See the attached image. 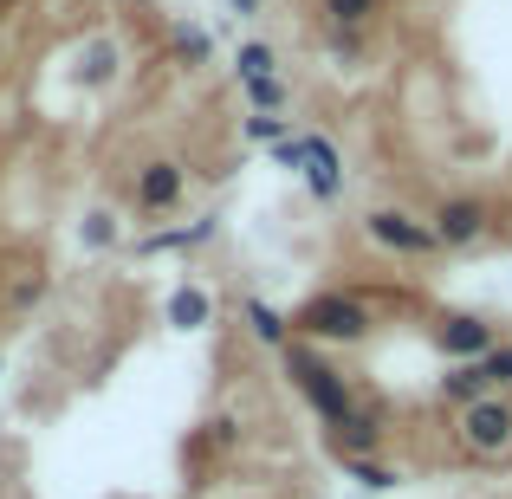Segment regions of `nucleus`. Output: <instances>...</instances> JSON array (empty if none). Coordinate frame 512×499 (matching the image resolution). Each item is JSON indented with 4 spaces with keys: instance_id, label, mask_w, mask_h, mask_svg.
Masks as SVG:
<instances>
[{
    "instance_id": "f257e3e1",
    "label": "nucleus",
    "mask_w": 512,
    "mask_h": 499,
    "mask_svg": "<svg viewBox=\"0 0 512 499\" xmlns=\"http://www.w3.org/2000/svg\"><path fill=\"white\" fill-rule=\"evenodd\" d=\"M292 376H299V389H305V402H312V409H318V415H325V422H331V428H344V422H350V415H357V409H350V396H344V376H338V370H331V363H318V357H312V350H292Z\"/></svg>"
},
{
    "instance_id": "f03ea898",
    "label": "nucleus",
    "mask_w": 512,
    "mask_h": 499,
    "mask_svg": "<svg viewBox=\"0 0 512 499\" xmlns=\"http://www.w3.org/2000/svg\"><path fill=\"white\" fill-rule=\"evenodd\" d=\"M292 325L305 337H363L370 331V312L357 299H344V292H318V299H305V312Z\"/></svg>"
},
{
    "instance_id": "7ed1b4c3",
    "label": "nucleus",
    "mask_w": 512,
    "mask_h": 499,
    "mask_svg": "<svg viewBox=\"0 0 512 499\" xmlns=\"http://www.w3.org/2000/svg\"><path fill=\"white\" fill-rule=\"evenodd\" d=\"M370 240L376 247H389V253H441V234L428 221H415V214H402V208H370Z\"/></svg>"
},
{
    "instance_id": "20e7f679",
    "label": "nucleus",
    "mask_w": 512,
    "mask_h": 499,
    "mask_svg": "<svg viewBox=\"0 0 512 499\" xmlns=\"http://www.w3.org/2000/svg\"><path fill=\"white\" fill-rule=\"evenodd\" d=\"M461 435H467L474 454H506L512 448V402L480 396L474 409H461Z\"/></svg>"
},
{
    "instance_id": "39448f33",
    "label": "nucleus",
    "mask_w": 512,
    "mask_h": 499,
    "mask_svg": "<svg viewBox=\"0 0 512 499\" xmlns=\"http://www.w3.org/2000/svg\"><path fill=\"white\" fill-rule=\"evenodd\" d=\"M305 182H312L318 201H338V195H344V169H338L331 137H305Z\"/></svg>"
},
{
    "instance_id": "423d86ee",
    "label": "nucleus",
    "mask_w": 512,
    "mask_h": 499,
    "mask_svg": "<svg viewBox=\"0 0 512 499\" xmlns=\"http://www.w3.org/2000/svg\"><path fill=\"white\" fill-rule=\"evenodd\" d=\"M441 350L461 363L493 357V325H480V318H441Z\"/></svg>"
},
{
    "instance_id": "0eeeda50",
    "label": "nucleus",
    "mask_w": 512,
    "mask_h": 499,
    "mask_svg": "<svg viewBox=\"0 0 512 499\" xmlns=\"http://www.w3.org/2000/svg\"><path fill=\"white\" fill-rule=\"evenodd\" d=\"M480 227H487V208H480V201H448V208L435 214L441 247H467V240H480Z\"/></svg>"
},
{
    "instance_id": "6e6552de",
    "label": "nucleus",
    "mask_w": 512,
    "mask_h": 499,
    "mask_svg": "<svg viewBox=\"0 0 512 499\" xmlns=\"http://www.w3.org/2000/svg\"><path fill=\"white\" fill-rule=\"evenodd\" d=\"M493 389V376H487V363H454L448 376H441V396L448 402H461V409H474L480 396Z\"/></svg>"
},
{
    "instance_id": "1a4fd4ad",
    "label": "nucleus",
    "mask_w": 512,
    "mask_h": 499,
    "mask_svg": "<svg viewBox=\"0 0 512 499\" xmlns=\"http://www.w3.org/2000/svg\"><path fill=\"white\" fill-rule=\"evenodd\" d=\"M137 195H143V208H175V201H182V169H175V163H150L143 182H137Z\"/></svg>"
},
{
    "instance_id": "9d476101",
    "label": "nucleus",
    "mask_w": 512,
    "mask_h": 499,
    "mask_svg": "<svg viewBox=\"0 0 512 499\" xmlns=\"http://www.w3.org/2000/svg\"><path fill=\"white\" fill-rule=\"evenodd\" d=\"M208 318H214V299H208V292H195V286L169 292V325L175 331H195V325H208Z\"/></svg>"
},
{
    "instance_id": "9b49d317",
    "label": "nucleus",
    "mask_w": 512,
    "mask_h": 499,
    "mask_svg": "<svg viewBox=\"0 0 512 499\" xmlns=\"http://www.w3.org/2000/svg\"><path fill=\"white\" fill-rule=\"evenodd\" d=\"M208 234H214V221H195V227H156V234H143V253H163V247H201Z\"/></svg>"
},
{
    "instance_id": "f8f14e48",
    "label": "nucleus",
    "mask_w": 512,
    "mask_h": 499,
    "mask_svg": "<svg viewBox=\"0 0 512 499\" xmlns=\"http://www.w3.org/2000/svg\"><path fill=\"white\" fill-rule=\"evenodd\" d=\"M247 325H253V337H260V344H286L292 318H279L273 305H260V299H253V305H247Z\"/></svg>"
},
{
    "instance_id": "ddd939ff",
    "label": "nucleus",
    "mask_w": 512,
    "mask_h": 499,
    "mask_svg": "<svg viewBox=\"0 0 512 499\" xmlns=\"http://www.w3.org/2000/svg\"><path fill=\"white\" fill-rule=\"evenodd\" d=\"M376 7H383V0H325V20L331 26H370Z\"/></svg>"
},
{
    "instance_id": "4468645a",
    "label": "nucleus",
    "mask_w": 512,
    "mask_h": 499,
    "mask_svg": "<svg viewBox=\"0 0 512 499\" xmlns=\"http://www.w3.org/2000/svg\"><path fill=\"white\" fill-rule=\"evenodd\" d=\"M273 46H260V39H253V46H240V85H253V78H279L273 72Z\"/></svg>"
},
{
    "instance_id": "2eb2a0df",
    "label": "nucleus",
    "mask_w": 512,
    "mask_h": 499,
    "mask_svg": "<svg viewBox=\"0 0 512 499\" xmlns=\"http://www.w3.org/2000/svg\"><path fill=\"white\" fill-rule=\"evenodd\" d=\"M175 52H182L188 65H201V59H208V52H214V39L201 33V26H175Z\"/></svg>"
},
{
    "instance_id": "dca6fc26",
    "label": "nucleus",
    "mask_w": 512,
    "mask_h": 499,
    "mask_svg": "<svg viewBox=\"0 0 512 499\" xmlns=\"http://www.w3.org/2000/svg\"><path fill=\"white\" fill-rule=\"evenodd\" d=\"M350 480H357L363 493H389V487H396V474H389V467H376V461H350Z\"/></svg>"
},
{
    "instance_id": "f3484780",
    "label": "nucleus",
    "mask_w": 512,
    "mask_h": 499,
    "mask_svg": "<svg viewBox=\"0 0 512 499\" xmlns=\"http://www.w3.org/2000/svg\"><path fill=\"white\" fill-rule=\"evenodd\" d=\"M247 98H253V111H266V117H273L279 104H286V85H279V78H253V85H247Z\"/></svg>"
},
{
    "instance_id": "a211bd4d",
    "label": "nucleus",
    "mask_w": 512,
    "mask_h": 499,
    "mask_svg": "<svg viewBox=\"0 0 512 499\" xmlns=\"http://www.w3.org/2000/svg\"><path fill=\"white\" fill-rule=\"evenodd\" d=\"M78 240H85V247H111V240H117V221H111V214H85V227H78Z\"/></svg>"
},
{
    "instance_id": "6ab92c4d",
    "label": "nucleus",
    "mask_w": 512,
    "mask_h": 499,
    "mask_svg": "<svg viewBox=\"0 0 512 499\" xmlns=\"http://www.w3.org/2000/svg\"><path fill=\"white\" fill-rule=\"evenodd\" d=\"M338 435H344V441H357V448H376V435H383V428H376L370 415H350V422L338 428Z\"/></svg>"
},
{
    "instance_id": "aec40b11",
    "label": "nucleus",
    "mask_w": 512,
    "mask_h": 499,
    "mask_svg": "<svg viewBox=\"0 0 512 499\" xmlns=\"http://www.w3.org/2000/svg\"><path fill=\"white\" fill-rule=\"evenodd\" d=\"M247 137H253V143H286V124L260 111V117H247Z\"/></svg>"
},
{
    "instance_id": "412c9836",
    "label": "nucleus",
    "mask_w": 512,
    "mask_h": 499,
    "mask_svg": "<svg viewBox=\"0 0 512 499\" xmlns=\"http://www.w3.org/2000/svg\"><path fill=\"white\" fill-rule=\"evenodd\" d=\"M480 363H487L493 383H512V344H493V357H480Z\"/></svg>"
},
{
    "instance_id": "4be33fe9",
    "label": "nucleus",
    "mask_w": 512,
    "mask_h": 499,
    "mask_svg": "<svg viewBox=\"0 0 512 499\" xmlns=\"http://www.w3.org/2000/svg\"><path fill=\"white\" fill-rule=\"evenodd\" d=\"M104 72H117V52H111V46H98V52H91V65H85V85H98Z\"/></svg>"
},
{
    "instance_id": "5701e85b",
    "label": "nucleus",
    "mask_w": 512,
    "mask_h": 499,
    "mask_svg": "<svg viewBox=\"0 0 512 499\" xmlns=\"http://www.w3.org/2000/svg\"><path fill=\"white\" fill-rule=\"evenodd\" d=\"M266 7V0H234V13H260Z\"/></svg>"
}]
</instances>
